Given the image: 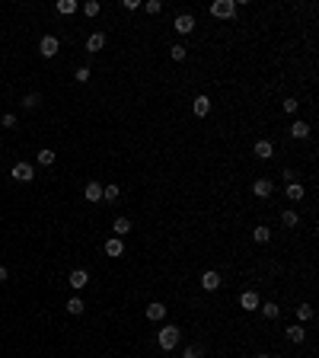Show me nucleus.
Masks as SVG:
<instances>
[{"instance_id":"nucleus-3","label":"nucleus","mask_w":319,"mask_h":358,"mask_svg":"<svg viewBox=\"0 0 319 358\" xmlns=\"http://www.w3.org/2000/svg\"><path fill=\"white\" fill-rule=\"evenodd\" d=\"M10 176L16 179V182H32V179H35V166H32V163H26V160H19V163H13Z\"/></svg>"},{"instance_id":"nucleus-37","label":"nucleus","mask_w":319,"mask_h":358,"mask_svg":"<svg viewBox=\"0 0 319 358\" xmlns=\"http://www.w3.org/2000/svg\"><path fill=\"white\" fill-rule=\"evenodd\" d=\"M6 275H10V272H6V266H0V281H6Z\"/></svg>"},{"instance_id":"nucleus-20","label":"nucleus","mask_w":319,"mask_h":358,"mask_svg":"<svg viewBox=\"0 0 319 358\" xmlns=\"http://www.w3.org/2000/svg\"><path fill=\"white\" fill-rule=\"evenodd\" d=\"M259 310H262V317H268V320H278V317H281V307H278L275 301H268V304H259Z\"/></svg>"},{"instance_id":"nucleus-24","label":"nucleus","mask_w":319,"mask_h":358,"mask_svg":"<svg viewBox=\"0 0 319 358\" xmlns=\"http://www.w3.org/2000/svg\"><path fill=\"white\" fill-rule=\"evenodd\" d=\"M294 314H297V323L313 320V307H310V304H300V307H294Z\"/></svg>"},{"instance_id":"nucleus-34","label":"nucleus","mask_w":319,"mask_h":358,"mask_svg":"<svg viewBox=\"0 0 319 358\" xmlns=\"http://www.w3.org/2000/svg\"><path fill=\"white\" fill-rule=\"evenodd\" d=\"M0 125H3V128H16V116H13V112H6V116L0 119Z\"/></svg>"},{"instance_id":"nucleus-5","label":"nucleus","mask_w":319,"mask_h":358,"mask_svg":"<svg viewBox=\"0 0 319 358\" xmlns=\"http://www.w3.org/2000/svg\"><path fill=\"white\" fill-rule=\"evenodd\" d=\"M38 51H42L45 58H54L61 51V42H58V36H42V42H38Z\"/></svg>"},{"instance_id":"nucleus-36","label":"nucleus","mask_w":319,"mask_h":358,"mask_svg":"<svg viewBox=\"0 0 319 358\" xmlns=\"http://www.w3.org/2000/svg\"><path fill=\"white\" fill-rule=\"evenodd\" d=\"M284 179H287V182H297V173H294V170L287 166V170H284Z\"/></svg>"},{"instance_id":"nucleus-9","label":"nucleus","mask_w":319,"mask_h":358,"mask_svg":"<svg viewBox=\"0 0 319 358\" xmlns=\"http://www.w3.org/2000/svg\"><path fill=\"white\" fill-rule=\"evenodd\" d=\"M259 304H262V301H259V294H255L252 288L240 294V307H243V310H249V314H252V310H259Z\"/></svg>"},{"instance_id":"nucleus-33","label":"nucleus","mask_w":319,"mask_h":358,"mask_svg":"<svg viewBox=\"0 0 319 358\" xmlns=\"http://www.w3.org/2000/svg\"><path fill=\"white\" fill-rule=\"evenodd\" d=\"M160 10H163V3H160V0H147V13H150V16H157Z\"/></svg>"},{"instance_id":"nucleus-21","label":"nucleus","mask_w":319,"mask_h":358,"mask_svg":"<svg viewBox=\"0 0 319 358\" xmlns=\"http://www.w3.org/2000/svg\"><path fill=\"white\" fill-rule=\"evenodd\" d=\"M35 163L38 166H51L54 163V151H51V147H42V151L35 154Z\"/></svg>"},{"instance_id":"nucleus-38","label":"nucleus","mask_w":319,"mask_h":358,"mask_svg":"<svg viewBox=\"0 0 319 358\" xmlns=\"http://www.w3.org/2000/svg\"><path fill=\"white\" fill-rule=\"evenodd\" d=\"M255 358H271V355H265V352H262V355H255Z\"/></svg>"},{"instance_id":"nucleus-4","label":"nucleus","mask_w":319,"mask_h":358,"mask_svg":"<svg viewBox=\"0 0 319 358\" xmlns=\"http://www.w3.org/2000/svg\"><path fill=\"white\" fill-rule=\"evenodd\" d=\"M195 26H198V23H195V16H192V13H179V16L173 19V29L179 32V36H192V32H195Z\"/></svg>"},{"instance_id":"nucleus-30","label":"nucleus","mask_w":319,"mask_h":358,"mask_svg":"<svg viewBox=\"0 0 319 358\" xmlns=\"http://www.w3.org/2000/svg\"><path fill=\"white\" fill-rule=\"evenodd\" d=\"M169 55H173V61H185L188 48H185V45H173V48H169Z\"/></svg>"},{"instance_id":"nucleus-26","label":"nucleus","mask_w":319,"mask_h":358,"mask_svg":"<svg viewBox=\"0 0 319 358\" xmlns=\"http://www.w3.org/2000/svg\"><path fill=\"white\" fill-rule=\"evenodd\" d=\"M281 224H284V227H297V224H300V214L287 208V211H281Z\"/></svg>"},{"instance_id":"nucleus-35","label":"nucleus","mask_w":319,"mask_h":358,"mask_svg":"<svg viewBox=\"0 0 319 358\" xmlns=\"http://www.w3.org/2000/svg\"><path fill=\"white\" fill-rule=\"evenodd\" d=\"M297 109H300V103H297V99H284V112H290V116H294Z\"/></svg>"},{"instance_id":"nucleus-16","label":"nucleus","mask_w":319,"mask_h":358,"mask_svg":"<svg viewBox=\"0 0 319 358\" xmlns=\"http://www.w3.org/2000/svg\"><path fill=\"white\" fill-rule=\"evenodd\" d=\"M54 10H58L61 16H73V13L80 10V3H77V0H58V3H54Z\"/></svg>"},{"instance_id":"nucleus-25","label":"nucleus","mask_w":319,"mask_h":358,"mask_svg":"<svg viewBox=\"0 0 319 358\" xmlns=\"http://www.w3.org/2000/svg\"><path fill=\"white\" fill-rule=\"evenodd\" d=\"M252 240H255V243H268V240H271V227L259 224V227L252 231Z\"/></svg>"},{"instance_id":"nucleus-27","label":"nucleus","mask_w":319,"mask_h":358,"mask_svg":"<svg viewBox=\"0 0 319 358\" xmlns=\"http://www.w3.org/2000/svg\"><path fill=\"white\" fill-rule=\"evenodd\" d=\"M83 310H86V304L80 301V298H71V301H67V314H71V317H80Z\"/></svg>"},{"instance_id":"nucleus-18","label":"nucleus","mask_w":319,"mask_h":358,"mask_svg":"<svg viewBox=\"0 0 319 358\" xmlns=\"http://www.w3.org/2000/svg\"><path fill=\"white\" fill-rule=\"evenodd\" d=\"M112 231H115V237L125 240V234H131V221H128V218H115L112 221Z\"/></svg>"},{"instance_id":"nucleus-23","label":"nucleus","mask_w":319,"mask_h":358,"mask_svg":"<svg viewBox=\"0 0 319 358\" xmlns=\"http://www.w3.org/2000/svg\"><path fill=\"white\" fill-rule=\"evenodd\" d=\"M307 134H310V125H307V121H294V125H290V138H307Z\"/></svg>"},{"instance_id":"nucleus-2","label":"nucleus","mask_w":319,"mask_h":358,"mask_svg":"<svg viewBox=\"0 0 319 358\" xmlns=\"http://www.w3.org/2000/svg\"><path fill=\"white\" fill-rule=\"evenodd\" d=\"M211 13L217 19H233L236 16V0H214L211 3Z\"/></svg>"},{"instance_id":"nucleus-19","label":"nucleus","mask_w":319,"mask_h":358,"mask_svg":"<svg viewBox=\"0 0 319 358\" xmlns=\"http://www.w3.org/2000/svg\"><path fill=\"white\" fill-rule=\"evenodd\" d=\"M303 195H307V189H303V182H287V199H290V201H300Z\"/></svg>"},{"instance_id":"nucleus-31","label":"nucleus","mask_w":319,"mask_h":358,"mask_svg":"<svg viewBox=\"0 0 319 358\" xmlns=\"http://www.w3.org/2000/svg\"><path fill=\"white\" fill-rule=\"evenodd\" d=\"M201 355H205L201 346H185V352H182V358H201Z\"/></svg>"},{"instance_id":"nucleus-32","label":"nucleus","mask_w":319,"mask_h":358,"mask_svg":"<svg viewBox=\"0 0 319 358\" xmlns=\"http://www.w3.org/2000/svg\"><path fill=\"white\" fill-rule=\"evenodd\" d=\"M90 77H93V74H90V67H77V74H73V80H77V83H86Z\"/></svg>"},{"instance_id":"nucleus-10","label":"nucleus","mask_w":319,"mask_h":358,"mask_svg":"<svg viewBox=\"0 0 319 358\" xmlns=\"http://www.w3.org/2000/svg\"><path fill=\"white\" fill-rule=\"evenodd\" d=\"M252 192L259 195V199H268V195L275 192V179H255L252 182Z\"/></svg>"},{"instance_id":"nucleus-29","label":"nucleus","mask_w":319,"mask_h":358,"mask_svg":"<svg viewBox=\"0 0 319 358\" xmlns=\"http://www.w3.org/2000/svg\"><path fill=\"white\" fill-rule=\"evenodd\" d=\"M99 10H103V3H99V0H86V3H83V13H86V16H99Z\"/></svg>"},{"instance_id":"nucleus-1","label":"nucleus","mask_w":319,"mask_h":358,"mask_svg":"<svg viewBox=\"0 0 319 358\" xmlns=\"http://www.w3.org/2000/svg\"><path fill=\"white\" fill-rule=\"evenodd\" d=\"M157 342H160L163 352H173V349L182 342V329L179 326H163L160 333H157Z\"/></svg>"},{"instance_id":"nucleus-13","label":"nucleus","mask_w":319,"mask_h":358,"mask_svg":"<svg viewBox=\"0 0 319 358\" xmlns=\"http://www.w3.org/2000/svg\"><path fill=\"white\" fill-rule=\"evenodd\" d=\"M90 285V275H86V269H73L71 272V288L73 291H80V288Z\"/></svg>"},{"instance_id":"nucleus-15","label":"nucleus","mask_w":319,"mask_h":358,"mask_svg":"<svg viewBox=\"0 0 319 358\" xmlns=\"http://www.w3.org/2000/svg\"><path fill=\"white\" fill-rule=\"evenodd\" d=\"M284 333H287V339L294 342V346H300V342L307 339V329H303V323H294V326H287Z\"/></svg>"},{"instance_id":"nucleus-17","label":"nucleus","mask_w":319,"mask_h":358,"mask_svg":"<svg viewBox=\"0 0 319 358\" xmlns=\"http://www.w3.org/2000/svg\"><path fill=\"white\" fill-rule=\"evenodd\" d=\"M166 317V304H160V301H153V304H147V320H163Z\"/></svg>"},{"instance_id":"nucleus-28","label":"nucleus","mask_w":319,"mask_h":358,"mask_svg":"<svg viewBox=\"0 0 319 358\" xmlns=\"http://www.w3.org/2000/svg\"><path fill=\"white\" fill-rule=\"evenodd\" d=\"M118 195H121V189L115 186V182H112V186H103V199L106 201H118Z\"/></svg>"},{"instance_id":"nucleus-14","label":"nucleus","mask_w":319,"mask_h":358,"mask_svg":"<svg viewBox=\"0 0 319 358\" xmlns=\"http://www.w3.org/2000/svg\"><path fill=\"white\" fill-rule=\"evenodd\" d=\"M103 48H106V36H103V32H93V36L86 39V51L96 55V51H103Z\"/></svg>"},{"instance_id":"nucleus-12","label":"nucleus","mask_w":319,"mask_h":358,"mask_svg":"<svg viewBox=\"0 0 319 358\" xmlns=\"http://www.w3.org/2000/svg\"><path fill=\"white\" fill-rule=\"evenodd\" d=\"M83 195H86V201L96 205V201H103V186H99L96 179H90V182H86V189H83Z\"/></svg>"},{"instance_id":"nucleus-22","label":"nucleus","mask_w":319,"mask_h":358,"mask_svg":"<svg viewBox=\"0 0 319 358\" xmlns=\"http://www.w3.org/2000/svg\"><path fill=\"white\" fill-rule=\"evenodd\" d=\"M42 106V93H26L23 96V109H38Z\"/></svg>"},{"instance_id":"nucleus-7","label":"nucleus","mask_w":319,"mask_h":358,"mask_svg":"<svg viewBox=\"0 0 319 358\" xmlns=\"http://www.w3.org/2000/svg\"><path fill=\"white\" fill-rule=\"evenodd\" d=\"M252 154H255V157H259V160H271V157H275V144H271V141H265V138H262V141H255Z\"/></svg>"},{"instance_id":"nucleus-6","label":"nucleus","mask_w":319,"mask_h":358,"mask_svg":"<svg viewBox=\"0 0 319 358\" xmlns=\"http://www.w3.org/2000/svg\"><path fill=\"white\" fill-rule=\"evenodd\" d=\"M192 112H195V116H198V119H205L208 112H211V99H208L205 93H198V96L192 99Z\"/></svg>"},{"instance_id":"nucleus-11","label":"nucleus","mask_w":319,"mask_h":358,"mask_svg":"<svg viewBox=\"0 0 319 358\" xmlns=\"http://www.w3.org/2000/svg\"><path fill=\"white\" fill-rule=\"evenodd\" d=\"M106 256H112V259H118V256H125V240H121V237H112V240H106Z\"/></svg>"},{"instance_id":"nucleus-8","label":"nucleus","mask_w":319,"mask_h":358,"mask_svg":"<svg viewBox=\"0 0 319 358\" xmlns=\"http://www.w3.org/2000/svg\"><path fill=\"white\" fill-rule=\"evenodd\" d=\"M220 272H214V269H208L205 275H201V288H205V291H217V288H220Z\"/></svg>"}]
</instances>
